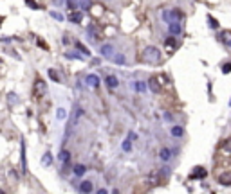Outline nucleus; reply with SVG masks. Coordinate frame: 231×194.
Here are the masks:
<instances>
[{"label": "nucleus", "mask_w": 231, "mask_h": 194, "mask_svg": "<svg viewBox=\"0 0 231 194\" xmlns=\"http://www.w3.org/2000/svg\"><path fill=\"white\" fill-rule=\"evenodd\" d=\"M159 59H161V52H159V49H155V47H146L145 50H143V61L145 63H159Z\"/></svg>", "instance_id": "nucleus-1"}, {"label": "nucleus", "mask_w": 231, "mask_h": 194, "mask_svg": "<svg viewBox=\"0 0 231 194\" xmlns=\"http://www.w3.org/2000/svg\"><path fill=\"white\" fill-rule=\"evenodd\" d=\"M163 18L168 23H173V22H179L182 18V13L179 9H166V11H163Z\"/></svg>", "instance_id": "nucleus-2"}, {"label": "nucleus", "mask_w": 231, "mask_h": 194, "mask_svg": "<svg viewBox=\"0 0 231 194\" xmlns=\"http://www.w3.org/2000/svg\"><path fill=\"white\" fill-rule=\"evenodd\" d=\"M43 94H45V83L38 79V81L35 83V90H33V95H35V99H36V101H40V99L43 97Z\"/></svg>", "instance_id": "nucleus-3"}, {"label": "nucleus", "mask_w": 231, "mask_h": 194, "mask_svg": "<svg viewBox=\"0 0 231 194\" xmlns=\"http://www.w3.org/2000/svg\"><path fill=\"white\" fill-rule=\"evenodd\" d=\"M99 52H101V56H103V58H112V54H114V47H112L110 43H107V45H101Z\"/></svg>", "instance_id": "nucleus-4"}, {"label": "nucleus", "mask_w": 231, "mask_h": 194, "mask_svg": "<svg viewBox=\"0 0 231 194\" xmlns=\"http://www.w3.org/2000/svg\"><path fill=\"white\" fill-rule=\"evenodd\" d=\"M79 191H81L83 194L92 192V182H90V180H83V182L79 183Z\"/></svg>", "instance_id": "nucleus-5"}, {"label": "nucleus", "mask_w": 231, "mask_h": 194, "mask_svg": "<svg viewBox=\"0 0 231 194\" xmlns=\"http://www.w3.org/2000/svg\"><path fill=\"white\" fill-rule=\"evenodd\" d=\"M168 31H170V34L172 36H177V34H181V25H179V22H173V23H170L168 25Z\"/></svg>", "instance_id": "nucleus-6"}, {"label": "nucleus", "mask_w": 231, "mask_h": 194, "mask_svg": "<svg viewBox=\"0 0 231 194\" xmlns=\"http://www.w3.org/2000/svg\"><path fill=\"white\" fill-rule=\"evenodd\" d=\"M148 86H150V90L154 92V94H159V90H161V85H159V81L157 78H152L148 81Z\"/></svg>", "instance_id": "nucleus-7"}, {"label": "nucleus", "mask_w": 231, "mask_h": 194, "mask_svg": "<svg viewBox=\"0 0 231 194\" xmlns=\"http://www.w3.org/2000/svg\"><path fill=\"white\" fill-rule=\"evenodd\" d=\"M105 83H107L108 88H117V85H119V81H117L116 76H107V78H105Z\"/></svg>", "instance_id": "nucleus-8"}, {"label": "nucleus", "mask_w": 231, "mask_h": 194, "mask_svg": "<svg viewBox=\"0 0 231 194\" xmlns=\"http://www.w3.org/2000/svg\"><path fill=\"white\" fill-rule=\"evenodd\" d=\"M218 183L222 185H231V173H222L218 176Z\"/></svg>", "instance_id": "nucleus-9"}, {"label": "nucleus", "mask_w": 231, "mask_h": 194, "mask_svg": "<svg viewBox=\"0 0 231 194\" xmlns=\"http://www.w3.org/2000/svg\"><path fill=\"white\" fill-rule=\"evenodd\" d=\"M87 85L89 86H97L99 85V78H97L96 74H89L87 76Z\"/></svg>", "instance_id": "nucleus-10"}, {"label": "nucleus", "mask_w": 231, "mask_h": 194, "mask_svg": "<svg viewBox=\"0 0 231 194\" xmlns=\"http://www.w3.org/2000/svg\"><path fill=\"white\" fill-rule=\"evenodd\" d=\"M170 156H172V151H170L168 147H163V149H161V153H159V158H161L163 162H168V160H170Z\"/></svg>", "instance_id": "nucleus-11"}, {"label": "nucleus", "mask_w": 231, "mask_h": 194, "mask_svg": "<svg viewBox=\"0 0 231 194\" xmlns=\"http://www.w3.org/2000/svg\"><path fill=\"white\" fill-rule=\"evenodd\" d=\"M81 18H83V15H81L79 11H71V15H69V20H71V22H74V23H79Z\"/></svg>", "instance_id": "nucleus-12"}, {"label": "nucleus", "mask_w": 231, "mask_h": 194, "mask_svg": "<svg viewBox=\"0 0 231 194\" xmlns=\"http://www.w3.org/2000/svg\"><path fill=\"white\" fill-rule=\"evenodd\" d=\"M134 88H135V92H139V94H145V92H146V83H145V81H135V83H134Z\"/></svg>", "instance_id": "nucleus-13"}, {"label": "nucleus", "mask_w": 231, "mask_h": 194, "mask_svg": "<svg viewBox=\"0 0 231 194\" xmlns=\"http://www.w3.org/2000/svg\"><path fill=\"white\" fill-rule=\"evenodd\" d=\"M121 147H123V151H125V153H128V151L132 149V138H130V137H127V140H123Z\"/></svg>", "instance_id": "nucleus-14"}, {"label": "nucleus", "mask_w": 231, "mask_h": 194, "mask_svg": "<svg viewBox=\"0 0 231 194\" xmlns=\"http://www.w3.org/2000/svg\"><path fill=\"white\" fill-rule=\"evenodd\" d=\"M69 158H71V153H69L67 149L60 151V155H58V160H60V162H63V164H65V162H69Z\"/></svg>", "instance_id": "nucleus-15"}, {"label": "nucleus", "mask_w": 231, "mask_h": 194, "mask_svg": "<svg viewBox=\"0 0 231 194\" xmlns=\"http://www.w3.org/2000/svg\"><path fill=\"white\" fill-rule=\"evenodd\" d=\"M81 117H83V108H79V106H78V108H76V113H74V119H72V122H71V124H72V126H76L78 120H79Z\"/></svg>", "instance_id": "nucleus-16"}, {"label": "nucleus", "mask_w": 231, "mask_h": 194, "mask_svg": "<svg viewBox=\"0 0 231 194\" xmlns=\"http://www.w3.org/2000/svg\"><path fill=\"white\" fill-rule=\"evenodd\" d=\"M85 171H87V167H85L83 164L74 165V175H76V176H83V175H85Z\"/></svg>", "instance_id": "nucleus-17"}, {"label": "nucleus", "mask_w": 231, "mask_h": 194, "mask_svg": "<svg viewBox=\"0 0 231 194\" xmlns=\"http://www.w3.org/2000/svg\"><path fill=\"white\" fill-rule=\"evenodd\" d=\"M172 135L173 137H182L184 135V130H182L181 126H173L172 128Z\"/></svg>", "instance_id": "nucleus-18"}, {"label": "nucleus", "mask_w": 231, "mask_h": 194, "mask_svg": "<svg viewBox=\"0 0 231 194\" xmlns=\"http://www.w3.org/2000/svg\"><path fill=\"white\" fill-rule=\"evenodd\" d=\"M67 117V112H65V108H58V112H56V119L58 120H63Z\"/></svg>", "instance_id": "nucleus-19"}, {"label": "nucleus", "mask_w": 231, "mask_h": 194, "mask_svg": "<svg viewBox=\"0 0 231 194\" xmlns=\"http://www.w3.org/2000/svg\"><path fill=\"white\" fill-rule=\"evenodd\" d=\"M204 176H206V171L200 169V167H197V171L192 175V178H204Z\"/></svg>", "instance_id": "nucleus-20"}, {"label": "nucleus", "mask_w": 231, "mask_h": 194, "mask_svg": "<svg viewBox=\"0 0 231 194\" xmlns=\"http://www.w3.org/2000/svg\"><path fill=\"white\" fill-rule=\"evenodd\" d=\"M51 162H53V156H51V153H45V155H43V158H42V164H43V165H51Z\"/></svg>", "instance_id": "nucleus-21"}, {"label": "nucleus", "mask_w": 231, "mask_h": 194, "mask_svg": "<svg viewBox=\"0 0 231 194\" xmlns=\"http://www.w3.org/2000/svg\"><path fill=\"white\" fill-rule=\"evenodd\" d=\"M76 49H78V50H81V52H83V54H87V56H89V54H90V50H89V49H87V47H83V45H81V43H79V41H76Z\"/></svg>", "instance_id": "nucleus-22"}, {"label": "nucleus", "mask_w": 231, "mask_h": 194, "mask_svg": "<svg viewBox=\"0 0 231 194\" xmlns=\"http://www.w3.org/2000/svg\"><path fill=\"white\" fill-rule=\"evenodd\" d=\"M208 22H210V27L211 29H218V22L213 18V16H208Z\"/></svg>", "instance_id": "nucleus-23"}, {"label": "nucleus", "mask_w": 231, "mask_h": 194, "mask_svg": "<svg viewBox=\"0 0 231 194\" xmlns=\"http://www.w3.org/2000/svg\"><path fill=\"white\" fill-rule=\"evenodd\" d=\"M166 49H168V50L175 49V40H173V38H168V40H166Z\"/></svg>", "instance_id": "nucleus-24"}, {"label": "nucleus", "mask_w": 231, "mask_h": 194, "mask_svg": "<svg viewBox=\"0 0 231 194\" xmlns=\"http://www.w3.org/2000/svg\"><path fill=\"white\" fill-rule=\"evenodd\" d=\"M49 76H51V79H53V81L60 83V76H58V74L54 72V70H53V68H49Z\"/></svg>", "instance_id": "nucleus-25"}, {"label": "nucleus", "mask_w": 231, "mask_h": 194, "mask_svg": "<svg viewBox=\"0 0 231 194\" xmlns=\"http://www.w3.org/2000/svg\"><path fill=\"white\" fill-rule=\"evenodd\" d=\"M67 5L71 7V11H76V7H78V0H67Z\"/></svg>", "instance_id": "nucleus-26"}, {"label": "nucleus", "mask_w": 231, "mask_h": 194, "mask_svg": "<svg viewBox=\"0 0 231 194\" xmlns=\"http://www.w3.org/2000/svg\"><path fill=\"white\" fill-rule=\"evenodd\" d=\"M112 61L121 65V63H125V56H123V54H117V56H114V58H112Z\"/></svg>", "instance_id": "nucleus-27"}, {"label": "nucleus", "mask_w": 231, "mask_h": 194, "mask_svg": "<svg viewBox=\"0 0 231 194\" xmlns=\"http://www.w3.org/2000/svg\"><path fill=\"white\" fill-rule=\"evenodd\" d=\"M222 38H224L226 43H229V45H231V33H228V31H226V33H222Z\"/></svg>", "instance_id": "nucleus-28"}, {"label": "nucleus", "mask_w": 231, "mask_h": 194, "mask_svg": "<svg viewBox=\"0 0 231 194\" xmlns=\"http://www.w3.org/2000/svg\"><path fill=\"white\" fill-rule=\"evenodd\" d=\"M229 70H231V63H226V65L222 67V72H224V74H229Z\"/></svg>", "instance_id": "nucleus-29"}, {"label": "nucleus", "mask_w": 231, "mask_h": 194, "mask_svg": "<svg viewBox=\"0 0 231 194\" xmlns=\"http://www.w3.org/2000/svg\"><path fill=\"white\" fill-rule=\"evenodd\" d=\"M51 16H53V18H56V20H63V16H61L60 13H56V11H51Z\"/></svg>", "instance_id": "nucleus-30"}, {"label": "nucleus", "mask_w": 231, "mask_h": 194, "mask_svg": "<svg viewBox=\"0 0 231 194\" xmlns=\"http://www.w3.org/2000/svg\"><path fill=\"white\" fill-rule=\"evenodd\" d=\"M224 149H226V151H229V153H231V138H229V140H226V142H224Z\"/></svg>", "instance_id": "nucleus-31"}, {"label": "nucleus", "mask_w": 231, "mask_h": 194, "mask_svg": "<svg viewBox=\"0 0 231 194\" xmlns=\"http://www.w3.org/2000/svg\"><path fill=\"white\" fill-rule=\"evenodd\" d=\"M67 58H76V59H83V56H78L76 52H69V54H67Z\"/></svg>", "instance_id": "nucleus-32"}, {"label": "nucleus", "mask_w": 231, "mask_h": 194, "mask_svg": "<svg viewBox=\"0 0 231 194\" xmlns=\"http://www.w3.org/2000/svg\"><path fill=\"white\" fill-rule=\"evenodd\" d=\"M25 2H27V5H31V7H36V4H35L33 0H25Z\"/></svg>", "instance_id": "nucleus-33"}, {"label": "nucleus", "mask_w": 231, "mask_h": 194, "mask_svg": "<svg viewBox=\"0 0 231 194\" xmlns=\"http://www.w3.org/2000/svg\"><path fill=\"white\" fill-rule=\"evenodd\" d=\"M96 194H108V192H107V189H99Z\"/></svg>", "instance_id": "nucleus-34"}, {"label": "nucleus", "mask_w": 231, "mask_h": 194, "mask_svg": "<svg viewBox=\"0 0 231 194\" xmlns=\"http://www.w3.org/2000/svg\"><path fill=\"white\" fill-rule=\"evenodd\" d=\"M61 2H63V0H54V4H58V5H60V4H61Z\"/></svg>", "instance_id": "nucleus-35"}, {"label": "nucleus", "mask_w": 231, "mask_h": 194, "mask_svg": "<svg viewBox=\"0 0 231 194\" xmlns=\"http://www.w3.org/2000/svg\"><path fill=\"white\" fill-rule=\"evenodd\" d=\"M229 104H231V101H229Z\"/></svg>", "instance_id": "nucleus-36"}]
</instances>
